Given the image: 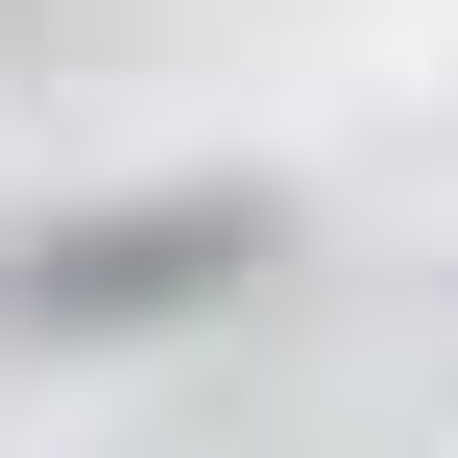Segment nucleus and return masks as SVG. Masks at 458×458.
<instances>
[{"instance_id": "obj_1", "label": "nucleus", "mask_w": 458, "mask_h": 458, "mask_svg": "<svg viewBox=\"0 0 458 458\" xmlns=\"http://www.w3.org/2000/svg\"><path fill=\"white\" fill-rule=\"evenodd\" d=\"M242 266V217H169V242H48L24 266V314H169V290H217Z\"/></svg>"}]
</instances>
